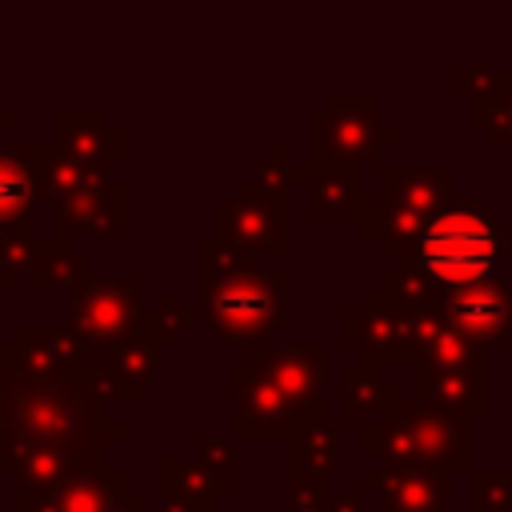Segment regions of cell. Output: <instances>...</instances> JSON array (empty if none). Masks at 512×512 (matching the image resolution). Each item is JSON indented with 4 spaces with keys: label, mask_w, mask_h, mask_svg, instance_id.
<instances>
[{
    "label": "cell",
    "mask_w": 512,
    "mask_h": 512,
    "mask_svg": "<svg viewBox=\"0 0 512 512\" xmlns=\"http://www.w3.org/2000/svg\"><path fill=\"white\" fill-rule=\"evenodd\" d=\"M452 480L448 472L436 468H396V464H376L372 472L360 476V492L376 496L380 504L372 512H452L448 496H452Z\"/></svg>",
    "instance_id": "cell-15"
},
{
    "label": "cell",
    "mask_w": 512,
    "mask_h": 512,
    "mask_svg": "<svg viewBox=\"0 0 512 512\" xmlns=\"http://www.w3.org/2000/svg\"><path fill=\"white\" fill-rule=\"evenodd\" d=\"M256 188H264V192H272V196H292L288 188L296 184V180H308V164H296L292 160V152H288V144H272L268 148V156L252 168V176H248Z\"/></svg>",
    "instance_id": "cell-32"
},
{
    "label": "cell",
    "mask_w": 512,
    "mask_h": 512,
    "mask_svg": "<svg viewBox=\"0 0 512 512\" xmlns=\"http://www.w3.org/2000/svg\"><path fill=\"white\" fill-rule=\"evenodd\" d=\"M308 164V160H304ZM308 220H320V216H332V212H344V216H356L360 204H364V180H360V168H344V164H324V168H312L308 164Z\"/></svg>",
    "instance_id": "cell-26"
},
{
    "label": "cell",
    "mask_w": 512,
    "mask_h": 512,
    "mask_svg": "<svg viewBox=\"0 0 512 512\" xmlns=\"http://www.w3.org/2000/svg\"><path fill=\"white\" fill-rule=\"evenodd\" d=\"M0 372L32 388H80L88 384V356L68 328L20 324L0 344Z\"/></svg>",
    "instance_id": "cell-9"
},
{
    "label": "cell",
    "mask_w": 512,
    "mask_h": 512,
    "mask_svg": "<svg viewBox=\"0 0 512 512\" xmlns=\"http://www.w3.org/2000/svg\"><path fill=\"white\" fill-rule=\"evenodd\" d=\"M160 488H164V500H184L196 512L216 508L220 492H228L224 480L204 460H192V456H180V452L160 456Z\"/></svg>",
    "instance_id": "cell-25"
},
{
    "label": "cell",
    "mask_w": 512,
    "mask_h": 512,
    "mask_svg": "<svg viewBox=\"0 0 512 512\" xmlns=\"http://www.w3.org/2000/svg\"><path fill=\"white\" fill-rule=\"evenodd\" d=\"M196 448H200L196 460H204L224 480V488L232 492L236 488V452H232V440H224V436H200Z\"/></svg>",
    "instance_id": "cell-35"
},
{
    "label": "cell",
    "mask_w": 512,
    "mask_h": 512,
    "mask_svg": "<svg viewBox=\"0 0 512 512\" xmlns=\"http://www.w3.org/2000/svg\"><path fill=\"white\" fill-rule=\"evenodd\" d=\"M196 324H204L200 308H188V304L180 300V292H176V288H168V292L160 296V304L144 312V320H140V336H148V340L164 352V348L180 344L184 328H196Z\"/></svg>",
    "instance_id": "cell-31"
},
{
    "label": "cell",
    "mask_w": 512,
    "mask_h": 512,
    "mask_svg": "<svg viewBox=\"0 0 512 512\" xmlns=\"http://www.w3.org/2000/svg\"><path fill=\"white\" fill-rule=\"evenodd\" d=\"M252 368L268 376L288 404H296L304 416H328L324 412V384H328V352L324 344H256Z\"/></svg>",
    "instance_id": "cell-11"
},
{
    "label": "cell",
    "mask_w": 512,
    "mask_h": 512,
    "mask_svg": "<svg viewBox=\"0 0 512 512\" xmlns=\"http://www.w3.org/2000/svg\"><path fill=\"white\" fill-rule=\"evenodd\" d=\"M16 120H20V116H16V108L0 104V132H4V128H16Z\"/></svg>",
    "instance_id": "cell-39"
},
{
    "label": "cell",
    "mask_w": 512,
    "mask_h": 512,
    "mask_svg": "<svg viewBox=\"0 0 512 512\" xmlns=\"http://www.w3.org/2000/svg\"><path fill=\"white\" fill-rule=\"evenodd\" d=\"M416 400L448 416H464V420H484L492 412L488 376H472V372L416 368Z\"/></svg>",
    "instance_id": "cell-20"
},
{
    "label": "cell",
    "mask_w": 512,
    "mask_h": 512,
    "mask_svg": "<svg viewBox=\"0 0 512 512\" xmlns=\"http://www.w3.org/2000/svg\"><path fill=\"white\" fill-rule=\"evenodd\" d=\"M52 148L80 160L84 168L120 164L128 152L124 128L108 120L104 108H56L52 112Z\"/></svg>",
    "instance_id": "cell-16"
},
{
    "label": "cell",
    "mask_w": 512,
    "mask_h": 512,
    "mask_svg": "<svg viewBox=\"0 0 512 512\" xmlns=\"http://www.w3.org/2000/svg\"><path fill=\"white\" fill-rule=\"evenodd\" d=\"M416 368H436V372H472V376H488V344L464 336L460 328H452L448 320H440L420 352Z\"/></svg>",
    "instance_id": "cell-27"
},
{
    "label": "cell",
    "mask_w": 512,
    "mask_h": 512,
    "mask_svg": "<svg viewBox=\"0 0 512 512\" xmlns=\"http://www.w3.org/2000/svg\"><path fill=\"white\" fill-rule=\"evenodd\" d=\"M328 488L316 476H288V512H324Z\"/></svg>",
    "instance_id": "cell-36"
},
{
    "label": "cell",
    "mask_w": 512,
    "mask_h": 512,
    "mask_svg": "<svg viewBox=\"0 0 512 512\" xmlns=\"http://www.w3.org/2000/svg\"><path fill=\"white\" fill-rule=\"evenodd\" d=\"M112 512H148V504H144V492L140 488H124L120 496H116V504H112Z\"/></svg>",
    "instance_id": "cell-38"
},
{
    "label": "cell",
    "mask_w": 512,
    "mask_h": 512,
    "mask_svg": "<svg viewBox=\"0 0 512 512\" xmlns=\"http://www.w3.org/2000/svg\"><path fill=\"white\" fill-rule=\"evenodd\" d=\"M0 472H4V420H0Z\"/></svg>",
    "instance_id": "cell-42"
},
{
    "label": "cell",
    "mask_w": 512,
    "mask_h": 512,
    "mask_svg": "<svg viewBox=\"0 0 512 512\" xmlns=\"http://www.w3.org/2000/svg\"><path fill=\"white\" fill-rule=\"evenodd\" d=\"M304 124L312 168H360L400 140V132L380 120V92H324V104L308 108Z\"/></svg>",
    "instance_id": "cell-4"
},
{
    "label": "cell",
    "mask_w": 512,
    "mask_h": 512,
    "mask_svg": "<svg viewBox=\"0 0 512 512\" xmlns=\"http://www.w3.org/2000/svg\"><path fill=\"white\" fill-rule=\"evenodd\" d=\"M32 288H40V292H80L88 280H92V264H88V256H80V252H72L68 248V240L64 236H44V252H40V264L32 268Z\"/></svg>",
    "instance_id": "cell-28"
},
{
    "label": "cell",
    "mask_w": 512,
    "mask_h": 512,
    "mask_svg": "<svg viewBox=\"0 0 512 512\" xmlns=\"http://www.w3.org/2000/svg\"><path fill=\"white\" fill-rule=\"evenodd\" d=\"M16 288V276L8 272V264H4V256H0V292H12Z\"/></svg>",
    "instance_id": "cell-40"
},
{
    "label": "cell",
    "mask_w": 512,
    "mask_h": 512,
    "mask_svg": "<svg viewBox=\"0 0 512 512\" xmlns=\"http://www.w3.org/2000/svg\"><path fill=\"white\" fill-rule=\"evenodd\" d=\"M360 448L376 464L396 468H436L448 476L472 472V432L464 416L412 400H396L384 416L360 424Z\"/></svg>",
    "instance_id": "cell-2"
},
{
    "label": "cell",
    "mask_w": 512,
    "mask_h": 512,
    "mask_svg": "<svg viewBox=\"0 0 512 512\" xmlns=\"http://www.w3.org/2000/svg\"><path fill=\"white\" fill-rule=\"evenodd\" d=\"M96 468H108V452L4 428V476L16 480V504H36Z\"/></svg>",
    "instance_id": "cell-8"
},
{
    "label": "cell",
    "mask_w": 512,
    "mask_h": 512,
    "mask_svg": "<svg viewBox=\"0 0 512 512\" xmlns=\"http://www.w3.org/2000/svg\"><path fill=\"white\" fill-rule=\"evenodd\" d=\"M504 248H508L504 216H496L480 200H452L448 208H440L428 220L412 256H404L396 264H412L440 292H452V288L488 280L496 268V256H504Z\"/></svg>",
    "instance_id": "cell-1"
},
{
    "label": "cell",
    "mask_w": 512,
    "mask_h": 512,
    "mask_svg": "<svg viewBox=\"0 0 512 512\" xmlns=\"http://www.w3.org/2000/svg\"><path fill=\"white\" fill-rule=\"evenodd\" d=\"M196 308L208 328L224 340H256L268 328H280L292 308V276L288 272H244L224 284L196 288Z\"/></svg>",
    "instance_id": "cell-6"
},
{
    "label": "cell",
    "mask_w": 512,
    "mask_h": 512,
    "mask_svg": "<svg viewBox=\"0 0 512 512\" xmlns=\"http://www.w3.org/2000/svg\"><path fill=\"white\" fill-rule=\"evenodd\" d=\"M324 512H368L364 508V492L356 488V492H336V496H328V508Z\"/></svg>",
    "instance_id": "cell-37"
},
{
    "label": "cell",
    "mask_w": 512,
    "mask_h": 512,
    "mask_svg": "<svg viewBox=\"0 0 512 512\" xmlns=\"http://www.w3.org/2000/svg\"><path fill=\"white\" fill-rule=\"evenodd\" d=\"M212 220H216V236L248 248L252 256L256 252L284 256L292 248V204L284 196L256 188L252 180H236L232 192L216 200Z\"/></svg>",
    "instance_id": "cell-10"
},
{
    "label": "cell",
    "mask_w": 512,
    "mask_h": 512,
    "mask_svg": "<svg viewBox=\"0 0 512 512\" xmlns=\"http://www.w3.org/2000/svg\"><path fill=\"white\" fill-rule=\"evenodd\" d=\"M36 144H0V236L32 224Z\"/></svg>",
    "instance_id": "cell-21"
},
{
    "label": "cell",
    "mask_w": 512,
    "mask_h": 512,
    "mask_svg": "<svg viewBox=\"0 0 512 512\" xmlns=\"http://www.w3.org/2000/svg\"><path fill=\"white\" fill-rule=\"evenodd\" d=\"M96 176H100L96 168H84L80 160L64 156L60 148H52V144H36V200L56 204L60 196L84 188V184L96 180Z\"/></svg>",
    "instance_id": "cell-29"
},
{
    "label": "cell",
    "mask_w": 512,
    "mask_h": 512,
    "mask_svg": "<svg viewBox=\"0 0 512 512\" xmlns=\"http://www.w3.org/2000/svg\"><path fill=\"white\" fill-rule=\"evenodd\" d=\"M124 180H112V176H96L88 180L84 188L60 196L52 204V236H72L76 228L92 232V236H124Z\"/></svg>",
    "instance_id": "cell-17"
},
{
    "label": "cell",
    "mask_w": 512,
    "mask_h": 512,
    "mask_svg": "<svg viewBox=\"0 0 512 512\" xmlns=\"http://www.w3.org/2000/svg\"><path fill=\"white\" fill-rule=\"evenodd\" d=\"M452 180L456 168L448 160L432 164H400V160H380L376 168V200L388 208H404L416 216H436L440 208L452 204Z\"/></svg>",
    "instance_id": "cell-13"
},
{
    "label": "cell",
    "mask_w": 512,
    "mask_h": 512,
    "mask_svg": "<svg viewBox=\"0 0 512 512\" xmlns=\"http://www.w3.org/2000/svg\"><path fill=\"white\" fill-rule=\"evenodd\" d=\"M144 272H120V276H92L72 300L64 328L84 344V356L92 348H104L140 332L144 320Z\"/></svg>",
    "instance_id": "cell-7"
},
{
    "label": "cell",
    "mask_w": 512,
    "mask_h": 512,
    "mask_svg": "<svg viewBox=\"0 0 512 512\" xmlns=\"http://www.w3.org/2000/svg\"><path fill=\"white\" fill-rule=\"evenodd\" d=\"M504 452H508V456H512V436H508V440H504Z\"/></svg>",
    "instance_id": "cell-44"
},
{
    "label": "cell",
    "mask_w": 512,
    "mask_h": 512,
    "mask_svg": "<svg viewBox=\"0 0 512 512\" xmlns=\"http://www.w3.org/2000/svg\"><path fill=\"white\" fill-rule=\"evenodd\" d=\"M160 512H196L192 504H184V500H164L160 504Z\"/></svg>",
    "instance_id": "cell-41"
},
{
    "label": "cell",
    "mask_w": 512,
    "mask_h": 512,
    "mask_svg": "<svg viewBox=\"0 0 512 512\" xmlns=\"http://www.w3.org/2000/svg\"><path fill=\"white\" fill-rule=\"evenodd\" d=\"M128 488V476L112 472V468H96V472H84L76 476L72 484H64L60 492L36 500V504H16V512H112L116 496Z\"/></svg>",
    "instance_id": "cell-22"
},
{
    "label": "cell",
    "mask_w": 512,
    "mask_h": 512,
    "mask_svg": "<svg viewBox=\"0 0 512 512\" xmlns=\"http://www.w3.org/2000/svg\"><path fill=\"white\" fill-rule=\"evenodd\" d=\"M468 500L480 512H512V472H504V476H488V472L468 476Z\"/></svg>",
    "instance_id": "cell-34"
},
{
    "label": "cell",
    "mask_w": 512,
    "mask_h": 512,
    "mask_svg": "<svg viewBox=\"0 0 512 512\" xmlns=\"http://www.w3.org/2000/svg\"><path fill=\"white\" fill-rule=\"evenodd\" d=\"M368 512H372V508H368Z\"/></svg>",
    "instance_id": "cell-45"
},
{
    "label": "cell",
    "mask_w": 512,
    "mask_h": 512,
    "mask_svg": "<svg viewBox=\"0 0 512 512\" xmlns=\"http://www.w3.org/2000/svg\"><path fill=\"white\" fill-rule=\"evenodd\" d=\"M156 368H160V348L148 336L132 332V336L108 344L96 364H88V388L104 404H112V400H140L144 384L156 376Z\"/></svg>",
    "instance_id": "cell-18"
},
{
    "label": "cell",
    "mask_w": 512,
    "mask_h": 512,
    "mask_svg": "<svg viewBox=\"0 0 512 512\" xmlns=\"http://www.w3.org/2000/svg\"><path fill=\"white\" fill-rule=\"evenodd\" d=\"M340 464V420L316 416L296 428L288 440V476H316L328 480Z\"/></svg>",
    "instance_id": "cell-23"
},
{
    "label": "cell",
    "mask_w": 512,
    "mask_h": 512,
    "mask_svg": "<svg viewBox=\"0 0 512 512\" xmlns=\"http://www.w3.org/2000/svg\"><path fill=\"white\" fill-rule=\"evenodd\" d=\"M0 420L12 432L60 440L92 452H108V440L124 432V420L108 416V404L88 388H32L0 372Z\"/></svg>",
    "instance_id": "cell-3"
},
{
    "label": "cell",
    "mask_w": 512,
    "mask_h": 512,
    "mask_svg": "<svg viewBox=\"0 0 512 512\" xmlns=\"http://www.w3.org/2000/svg\"><path fill=\"white\" fill-rule=\"evenodd\" d=\"M36 224V220H32ZM24 224V228H12L0 236V256L8 264V272L20 280V276H32V268L40 264V252H44V236H36V228Z\"/></svg>",
    "instance_id": "cell-33"
},
{
    "label": "cell",
    "mask_w": 512,
    "mask_h": 512,
    "mask_svg": "<svg viewBox=\"0 0 512 512\" xmlns=\"http://www.w3.org/2000/svg\"><path fill=\"white\" fill-rule=\"evenodd\" d=\"M252 252L224 240V236H200L196 240V288H208V284H224V280H236L244 272H252Z\"/></svg>",
    "instance_id": "cell-30"
},
{
    "label": "cell",
    "mask_w": 512,
    "mask_h": 512,
    "mask_svg": "<svg viewBox=\"0 0 512 512\" xmlns=\"http://www.w3.org/2000/svg\"><path fill=\"white\" fill-rule=\"evenodd\" d=\"M396 400H400V388L392 380H384L376 364L348 360L340 368V408H344V416H352V420L364 424L372 416H384Z\"/></svg>",
    "instance_id": "cell-24"
},
{
    "label": "cell",
    "mask_w": 512,
    "mask_h": 512,
    "mask_svg": "<svg viewBox=\"0 0 512 512\" xmlns=\"http://www.w3.org/2000/svg\"><path fill=\"white\" fill-rule=\"evenodd\" d=\"M452 84L468 96L472 124L484 128L492 144H512V72H496L492 60L476 52L468 68L452 76Z\"/></svg>",
    "instance_id": "cell-19"
},
{
    "label": "cell",
    "mask_w": 512,
    "mask_h": 512,
    "mask_svg": "<svg viewBox=\"0 0 512 512\" xmlns=\"http://www.w3.org/2000/svg\"><path fill=\"white\" fill-rule=\"evenodd\" d=\"M240 512H288V508H240Z\"/></svg>",
    "instance_id": "cell-43"
},
{
    "label": "cell",
    "mask_w": 512,
    "mask_h": 512,
    "mask_svg": "<svg viewBox=\"0 0 512 512\" xmlns=\"http://www.w3.org/2000/svg\"><path fill=\"white\" fill-rule=\"evenodd\" d=\"M232 392L240 404V412L232 420L236 436H288L292 440L300 424L316 420V416H304L296 404H288L284 392L252 368V360L232 364Z\"/></svg>",
    "instance_id": "cell-12"
},
{
    "label": "cell",
    "mask_w": 512,
    "mask_h": 512,
    "mask_svg": "<svg viewBox=\"0 0 512 512\" xmlns=\"http://www.w3.org/2000/svg\"><path fill=\"white\" fill-rule=\"evenodd\" d=\"M440 312L464 336H472L480 344H488V340L504 344L512 336V284H508V276H488L480 284L452 288L440 296Z\"/></svg>",
    "instance_id": "cell-14"
},
{
    "label": "cell",
    "mask_w": 512,
    "mask_h": 512,
    "mask_svg": "<svg viewBox=\"0 0 512 512\" xmlns=\"http://www.w3.org/2000/svg\"><path fill=\"white\" fill-rule=\"evenodd\" d=\"M444 320L440 308H412L392 300L380 288H368L356 308L344 312L340 336L348 348L360 352V360L384 368V364H420L428 332Z\"/></svg>",
    "instance_id": "cell-5"
}]
</instances>
